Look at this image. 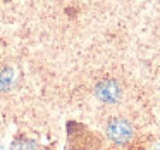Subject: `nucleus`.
Segmentation results:
<instances>
[{
  "instance_id": "nucleus-1",
  "label": "nucleus",
  "mask_w": 160,
  "mask_h": 150,
  "mask_svg": "<svg viewBox=\"0 0 160 150\" xmlns=\"http://www.w3.org/2000/svg\"><path fill=\"white\" fill-rule=\"evenodd\" d=\"M107 136L114 143H119V145L128 143L132 138V126L126 119L115 117L107 124Z\"/></svg>"
},
{
  "instance_id": "nucleus-2",
  "label": "nucleus",
  "mask_w": 160,
  "mask_h": 150,
  "mask_svg": "<svg viewBox=\"0 0 160 150\" xmlns=\"http://www.w3.org/2000/svg\"><path fill=\"white\" fill-rule=\"evenodd\" d=\"M95 97L105 104H117L122 98V86L114 80H105L95 86Z\"/></svg>"
},
{
  "instance_id": "nucleus-3",
  "label": "nucleus",
  "mask_w": 160,
  "mask_h": 150,
  "mask_svg": "<svg viewBox=\"0 0 160 150\" xmlns=\"http://www.w3.org/2000/svg\"><path fill=\"white\" fill-rule=\"evenodd\" d=\"M16 81V73L12 67H4L0 71V91H9L14 86Z\"/></svg>"
},
{
  "instance_id": "nucleus-4",
  "label": "nucleus",
  "mask_w": 160,
  "mask_h": 150,
  "mask_svg": "<svg viewBox=\"0 0 160 150\" xmlns=\"http://www.w3.org/2000/svg\"><path fill=\"white\" fill-rule=\"evenodd\" d=\"M35 147H36V143L33 142V140L21 138V140H14V142H12L11 150H35Z\"/></svg>"
},
{
  "instance_id": "nucleus-5",
  "label": "nucleus",
  "mask_w": 160,
  "mask_h": 150,
  "mask_svg": "<svg viewBox=\"0 0 160 150\" xmlns=\"http://www.w3.org/2000/svg\"><path fill=\"white\" fill-rule=\"evenodd\" d=\"M0 150H5V148H4V147H2V145H0Z\"/></svg>"
},
{
  "instance_id": "nucleus-6",
  "label": "nucleus",
  "mask_w": 160,
  "mask_h": 150,
  "mask_svg": "<svg viewBox=\"0 0 160 150\" xmlns=\"http://www.w3.org/2000/svg\"><path fill=\"white\" fill-rule=\"evenodd\" d=\"M157 150H160V147H157Z\"/></svg>"
}]
</instances>
